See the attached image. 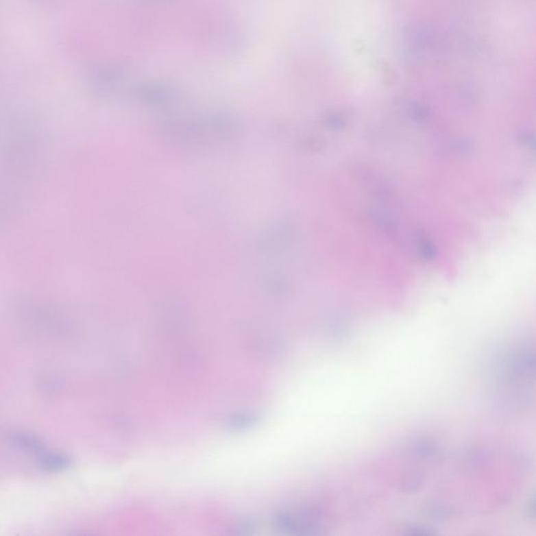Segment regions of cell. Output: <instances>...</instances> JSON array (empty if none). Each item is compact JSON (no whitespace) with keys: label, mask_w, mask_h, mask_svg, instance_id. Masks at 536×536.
<instances>
[{"label":"cell","mask_w":536,"mask_h":536,"mask_svg":"<svg viewBox=\"0 0 536 536\" xmlns=\"http://www.w3.org/2000/svg\"><path fill=\"white\" fill-rule=\"evenodd\" d=\"M38 466L47 474L66 472L73 466L71 456L61 452H42L38 458Z\"/></svg>","instance_id":"6da1fadb"},{"label":"cell","mask_w":536,"mask_h":536,"mask_svg":"<svg viewBox=\"0 0 536 536\" xmlns=\"http://www.w3.org/2000/svg\"><path fill=\"white\" fill-rule=\"evenodd\" d=\"M9 441L14 448L25 452L41 454L45 450L42 439L38 435L27 430H15L11 433L9 435Z\"/></svg>","instance_id":"7a4b0ae2"}]
</instances>
